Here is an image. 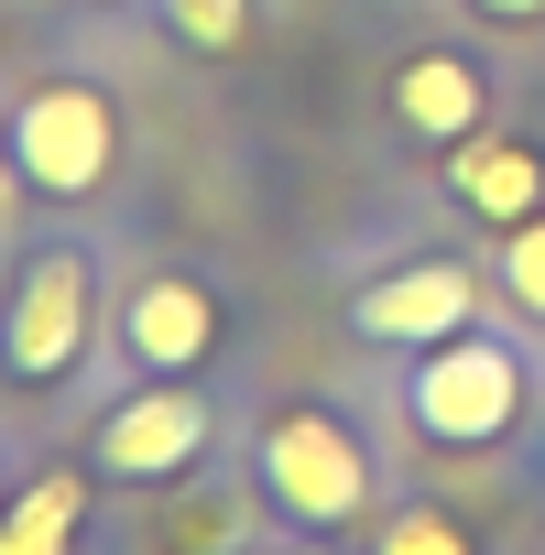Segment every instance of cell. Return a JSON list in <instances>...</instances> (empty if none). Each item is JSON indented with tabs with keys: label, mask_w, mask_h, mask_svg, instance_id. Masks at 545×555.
Returning <instances> with one entry per match:
<instances>
[{
	"label": "cell",
	"mask_w": 545,
	"mask_h": 555,
	"mask_svg": "<svg viewBox=\"0 0 545 555\" xmlns=\"http://www.w3.org/2000/svg\"><path fill=\"white\" fill-rule=\"evenodd\" d=\"M110 240L45 229L0 272V382L12 392H88L110 360Z\"/></svg>",
	"instance_id": "1"
},
{
	"label": "cell",
	"mask_w": 545,
	"mask_h": 555,
	"mask_svg": "<svg viewBox=\"0 0 545 555\" xmlns=\"http://www.w3.org/2000/svg\"><path fill=\"white\" fill-rule=\"evenodd\" d=\"M251 479H262V501H272L284 533H350V522L382 512V457H371V436H360L339 403H317V392H295V403L262 414Z\"/></svg>",
	"instance_id": "2"
},
{
	"label": "cell",
	"mask_w": 545,
	"mask_h": 555,
	"mask_svg": "<svg viewBox=\"0 0 545 555\" xmlns=\"http://www.w3.org/2000/svg\"><path fill=\"white\" fill-rule=\"evenodd\" d=\"M77 457L99 490H175L218 457V392L207 382H110V403L77 425Z\"/></svg>",
	"instance_id": "3"
},
{
	"label": "cell",
	"mask_w": 545,
	"mask_h": 555,
	"mask_svg": "<svg viewBox=\"0 0 545 555\" xmlns=\"http://www.w3.org/2000/svg\"><path fill=\"white\" fill-rule=\"evenodd\" d=\"M229 349V295L207 261H142L110 295V382H207Z\"/></svg>",
	"instance_id": "4"
},
{
	"label": "cell",
	"mask_w": 545,
	"mask_h": 555,
	"mask_svg": "<svg viewBox=\"0 0 545 555\" xmlns=\"http://www.w3.org/2000/svg\"><path fill=\"white\" fill-rule=\"evenodd\" d=\"M0 153L23 164L34 207H88L121 175V99L99 77H34L0 120Z\"/></svg>",
	"instance_id": "5"
},
{
	"label": "cell",
	"mask_w": 545,
	"mask_h": 555,
	"mask_svg": "<svg viewBox=\"0 0 545 555\" xmlns=\"http://www.w3.org/2000/svg\"><path fill=\"white\" fill-rule=\"evenodd\" d=\"M523 392H534V360H523L512 338H491V327H458V338L415 349V371H404V425H415L426 447L469 457V447H502V436L523 425Z\"/></svg>",
	"instance_id": "6"
},
{
	"label": "cell",
	"mask_w": 545,
	"mask_h": 555,
	"mask_svg": "<svg viewBox=\"0 0 545 555\" xmlns=\"http://www.w3.org/2000/svg\"><path fill=\"white\" fill-rule=\"evenodd\" d=\"M458 327H480V272L469 261H393L382 284H360L350 295V338H371V349H436V338H458Z\"/></svg>",
	"instance_id": "7"
},
{
	"label": "cell",
	"mask_w": 545,
	"mask_h": 555,
	"mask_svg": "<svg viewBox=\"0 0 545 555\" xmlns=\"http://www.w3.org/2000/svg\"><path fill=\"white\" fill-rule=\"evenodd\" d=\"M164 501V555H262L272 533V501H262V479H251V457L229 468V457H207L197 479H175V490H153Z\"/></svg>",
	"instance_id": "8"
},
{
	"label": "cell",
	"mask_w": 545,
	"mask_h": 555,
	"mask_svg": "<svg viewBox=\"0 0 545 555\" xmlns=\"http://www.w3.org/2000/svg\"><path fill=\"white\" fill-rule=\"evenodd\" d=\"M99 533V468L88 457H34L23 490L0 501V555H88Z\"/></svg>",
	"instance_id": "9"
},
{
	"label": "cell",
	"mask_w": 545,
	"mask_h": 555,
	"mask_svg": "<svg viewBox=\"0 0 545 555\" xmlns=\"http://www.w3.org/2000/svg\"><path fill=\"white\" fill-rule=\"evenodd\" d=\"M393 120L415 131V142H469V131H491V77L458 55V44H415L404 66H393Z\"/></svg>",
	"instance_id": "10"
},
{
	"label": "cell",
	"mask_w": 545,
	"mask_h": 555,
	"mask_svg": "<svg viewBox=\"0 0 545 555\" xmlns=\"http://www.w3.org/2000/svg\"><path fill=\"white\" fill-rule=\"evenodd\" d=\"M447 196L480 229H523L545 207V153L512 142V131H469V142H447Z\"/></svg>",
	"instance_id": "11"
},
{
	"label": "cell",
	"mask_w": 545,
	"mask_h": 555,
	"mask_svg": "<svg viewBox=\"0 0 545 555\" xmlns=\"http://www.w3.org/2000/svg\"><path fill=\"white\" fill-rule=\"evenodd\" d=\"M360 555H480V544H469L436 501H393V512L371 522V544H360Z\"/></svg>",
	"instance_id": "12"
},
{
	"label": "cell",
	"mask_w": 545,
	"mask_h": 555,
	"mask_svg": "<svg viewBox=\"0 0 545 555\" xmlns=\"http://www.w3.org/2000/svg\"><path fill=\"white\" fill-rule=\"evenodd\" d=\"M153 12L186 55H240V34H251V0H153Z\"/></svg>",
	"instance_id": "13"
},
{
	"label": "cell",
	"mask_w": 545,
	"mask_h": 555,
	"mask_svg": "<svg viewBox=\"0 0 545 555\" xmlns=\"http://www.w3.org/2000/svg\"><path fill=\"white\" fill-rule=\"evenodd\" d=\"M502 295L545 327V207H534L523 229H502Z\"/></svg>",
	"instance_id": "14"
},
{
	"label": "cell",
	"mask_w": 545,
	"mask_h": 555,
	"mask_svg": "<svg viewBox=\"0 0 545 555\" xmlns=\"http://www.w3.org/2000/svg\"><path fill=\"white\" fill-rule=\"evenodd\" d=\"M12 207H34V185H23L12 153H0V272H12Z\"/></svg>",
	"instance_id": "15"
},
{
	"label": "cell",
	"mask_w": 545,
	"mask_h": 555,
	"mask_svg": "<svg viewBox=\"0 0 545 555\" xmlns=\"http://www.w3.org/2000/svg\"><path fill=\"white\" fill-rule=\"evenodd\" d=\"M23 468H34V447H23L12 425H0V501H12V490H23Z\"/></svg>",
	"instance_id": "16"
},
{
	"label": "cell",
	"mask_w": 545,
	"mask_h": 555,
	"mask_svg": "<svg viewBox=\"0 0 545 555\" xmlns=\"http://www.w3.org/2000/svg\"><path fill=\"white\" fill-rule=\"evenodd\" d=\"M480 23H545V0H469Z\"/></svg>",
	"instance_id": "17"
},
{
	"label": "cell",
	"mask_w": 545,
	"mask_h": 555,
	"mask_svg": "<svg viewBox=\"0 0 545 555\" xmlns=\"http://www.w3.org/2000/svg\"><path fill=\"white\" fill-rule=\"evenodd\" d=\"M262 555H350V544H328V533H284V544H262Z\"/></svg>",
	"instance_id": "18"
},
{
	"label": "cell",
	"mask_w": 545,
	"mask_h": 555,
	"mask_svg": "<svg viewBox=\"0 0 545 555\" xmlns=\"http://www.w3.org/2000/svg\"><path fill=\"white\" fill-rule=\"evenodd\" d=\"M0 120H12V99H0Z\"/></svg>",
	"instance_id": "19"
}]
</instances>
